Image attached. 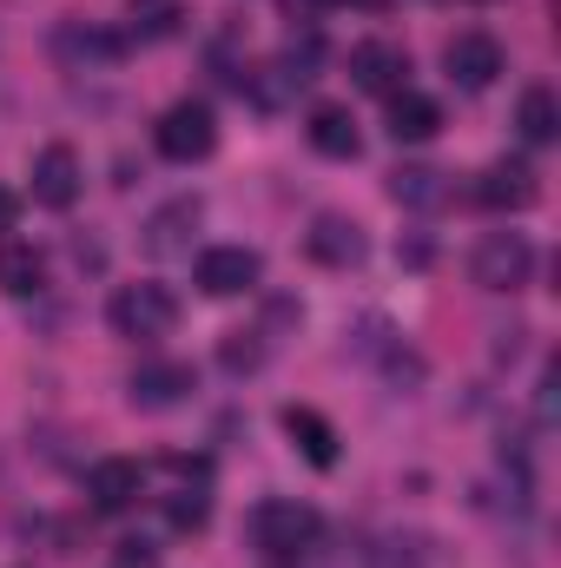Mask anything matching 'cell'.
<instances>
[{
  "label": "cell",
  "mask_w": 561,
  "mask_h": 568,
  "mask_svg": "<svg viewBox=\"0 0 561 568\" xmlns=\"http://www.w3.org/2000/svg\"><path fill=\"white\" fill-rule=\"evenodd\" d=\"M317 509L310 503H297V496H272V503H258L252 509V542L272 556V562H290V556H304L310 542H317Z\"/></svg>",
  "instance_id": "6da1fadb"
},
{
  "label": "cell",
  "mask_w": 561,
  "mask_h": 568,
  "mask_svg": "<svg viewBox=\"0 0 561 568\" xmlns=\"http://www.w3.org/2000/svg\"><path fill=\"white\" fill-rule=\"evenodd\" d=\"M106 324L133 344H152V337H172L178 324V297L165 284H120L113 304H106Z\"/></svg>",
  "instance_id": "7a4b0ae2"
},
{
  "label": "cell",
  "mask_w": 561,
  "mask_h": 568,
  "mask_svg": "<svg viewBox=\"0 0 561 568\" xmlns=\"http://www.w3.org/2000/svg\"><path fill=\"white\" fill-rule=\"evenodd\" d=\"M152 145H159L172 165H198V159H212V152H218V120H212V106H205V100H178V106H165L159 126H152Z\"/></svg>",
  "instance_id": "3957f363"
},
{
  "label": "cell",
  "mask_w": 561,
  "mask_h": 568,
  "mask_svg": "<svg viewBox=\"0 0 561 568\" xmlns=\"http://www.w3.org/2000/svg\"><path fill=\"white\" fill-rule=\"evenodd\" d=\"M529 272H536V245L522 232H489L476 245V258H469V278L482 284V291H522Z\"/></svg>",
  "instance_id": "277c9868"
},
{
  "label": "cell",
  "mask_w": 561,
  "mask_h": 568,
  "mask_svg": "<svg viewBox=\"0 0 561 568\" xmlns=\"http://www.w3.org/2000/svg\"><path fill=\"white\" fill-rule=\"evenodd\" d=\"M442 67H449V80H456L462 93H482V87H496V73H502V40L482 33V27H462V33H449Z\"/></svg>",
  "instance_id": "5b68a950"
},
{
  "label": "cell",
  "mask_w": 561,
  "mask_h": 568,
  "mask_svg": "<svg viewBox=\"0 0 561 568\" xmlns=\"http://www.w3.org/2000/svg\"><path fill=\"white\" fill-rule=\"evenodd\" d=\"M198 291L205 297H245V291H258L265 278V258L252 252V245H212V252H198Z\"/></svg>",
  "instance_id": "8992f818"
},
{
  "label": "cell",
  "mask_w": 561,
  "mask_h": 568,
  "mask_svg": "<svg viewBox=\"0 0 561 568\" xmlns=\"http://www.w3.org/2000/svg\"><path fill=\"white\" fill-rule=\"evenodd\" d=\"M192 390H198V371L178 364V357H152V364L133 371V384H126L133 410H172V404H185Z\"/></svg>",
  "instance_id": "52a82bcc"
},
{
  "label": "cell",
  "mask_w": 561,
  "mask_h": 568,
  "mask_svg": "<svg viewBox=\"0 0 561 568\" xmlns=\"http://www.w3.org/2000/svg\"><path fill=\"white\" fill-rule=\"evenodd\" d=\"M304 252L317 258V265H330V272H357L364 265V225L357 219H344V212H324V219H310V232H304Z\"/></svg>",
  "instance_id": "ba28073f"
},
{
  "label": "cell",
  "mask_w": 561,
  "mask_h": 568,
  "mask_svg": "<svg viewBox=\"0 0 561 568\" xmlns=\"http://www.w3.org/2000/svg\"><path fill=\"white\" fill-rule=\"evenodd\" d=\"M140 496H145V469L133 463V456H100V463H93V476H86V503H93L100 516H126Z\"/></svg>",
  "instance_id": "9c48e42d"
},
{
  "label": "cell",
  "mask_w": 561,
  "mask_h": 568,
  "mask_svg": "<svg viewBox=\"0 0 561 568\" xmlns=\"http://www.w3.org/2000/svg\"><path fill=\"white\" fill-rule=\"evenodd\" d=\"M80 185H86V172H80V152H73V145H47V152L33 159V199H40L47 212H67V205L80 199Z\"/></svg>",
  "instance_id": "30bf717a"
},
{
  "label": "cell",
  "mask_w": 561,
  "mask_h": 568,
  "mask_svg": "<svg viewBox=\"0 0 561 568\" xmlns=\"http://www.w3.org/2000/svg\"><path fill=\"white\" fill-rule=\"evenodd\" d=\"M476 199H482L489 212H529V205L542 199V185H536V172H529L522 159H496V165L476 179Z\"/></svg>",
  "instance_id": "8fae6325"
},
{
  "label": "cell",
  "mask_w": 561,
  "mask_h": 568,
  "mask_svg": "<svg viewBox=\"0 0 561 568\" xmlns=\"http://www.w3.org/2000/svg\"><path fill=\"white\" fill-rule=\"evenodd\" d=\"M404 73H410V53L404 47H390V40H364V47H350V80L364 87V93H397L404 87Z\"/></svg>",
  "instance_id": "7c38bea8"
},
{
  "label": "cell",
  "mask_w": 561,
  "mask_h": 568,
  "mask_svg": "<svg viewBox=\"0 0 561 568\" xmlns=\"http://www.w3.org/2000/svg\"><path fill=\"white\" fill-rule=\"evenodd\" d=\"M284 436L297 443V456L310 463V469H330L337 463V429H330V417L324 410H310V404H284Z\"/></svg>",
  "instance_id": "4fadbf2b"
},
{
  "label": "cell",
  "mask_w": 561,
  "mask_h": 568,
  "mask_svg": "<svg viewBox=\"0 0 561 568\" xmlns=\"http://www.w3.org/2000/svg\"><path fill=\"white\" fill-rule=\"evenodd\" d=\"M442 133V106L429 100V93H410V87H397L390 93V140L397 145H422Z\"/></svg>",
  "instance_id": "5bb4252c"
},
{
  "label": "cell",
  "mask_w": 561,
  "mask_h": 568,
  "mask_svg": "<svg viewBox=\"0 0 561 568\" xmlns=\"http://www.w3.org/2000/svg\"><path fill=\"white\" fill-rule=\"evenodd\" d=\"M40 284H47V258H40V245L7 239V245H0V291H7V297H33Z\"/></svg>",
  "instance_id": "9a60e30c"
},
{
  "label": "cell",
  "mask_w": 561,
  "mask_h": 568,
  "mask_svg": "<svg viewBox=\"0 0 561 568\" xmlns=\"http://www.w3.org/2000/svg\"><path fill=\"white\" fill-rule=\"evenodd\" d=\"M310 145L324 152V159H357V120H350V106H310Z\"/></svg>",
  "instance_id": "2e32d148"
},
{
  "label": "cell",
  "mask_w": 561,
  "mask_h": 568,
  "mask_svg": "<svg viewBox=\"0 0 561 568\" xmlns=\"http://www.w3.org/2000/svg\"><path fill=\"white\" fill-rule=\"evenodd\" d=\"M185 232H198V199H172L165 212H152L145 225V252H185Z\"/></svg>",
  "instance_id": "e0dca14e"
},
{
  "label": "cell",
  "mask_w": 561,
  "mask_h": 568,
  "mask_svg": "<svg viewBox=\"0 0 561 568\" xmlns=\"http://www.w3.org/2000/svg\"><path fill=\"white\" fill-rule=\"evenodd\" d=\"M516 126H522V140L529 145H549L561 133V100L549 93V87H529L522 106H516Z\"/></svg>",
  "instance_id": "ac0fdd59"
},
{
  "label": "cell",
  "mask_w": 561,
  "mask_h": 568,
  "mask_svg": "<svg viewBox=\"0 0 561 568\" xmlns=\"http://www.w3.org/2000/svg\"><path fill=\"white\" fill-rule=\"evenodd\" d=\"M390 199H397V205H442V172H429V165L390 172Z\"/></svg>",
  "instance_id": "d6986e66"
},
{
  "label": "cell",
  "mask_w": 561,
  "mask_h": 568,
  "mask_svg": "<svg viewBox=\"0 0 561 568\" xmlns=\"http://www.w3.org/2000/svg\"><path fill=\"white\" fill-rule=\"evenodd\" d=\"M178 20H185L178 0H140V7H133V33H140V40H172Z\"/></svg>",
  "instance_id": "ffe728a7"
},
{
  "label": "cell",
  "mask_w": 561,
  "mask_h": 568,
  "mask_svg": "<svg viewBox=\"0 0 561 568\" xmlns=\"http://www.w3.org/2000/svg\"><path fill=\"white\" fill-rule=\"evenodd\" d=\"M218 364H225L232 377H245V371H258V364H265V344H258V331H232V337L218 344Z\"/></svg>",
  "instance_id": "44dd1931"
},
{
  "label": "cell",
  "mask_w": 561,
  "mask_h": 568,
  "mask_svg": "<svg viewBox=\"0 0 561 568\" xmlns=\"http://www.w3.org/2000/svg\"><path fill=\"white\" fill-rule=\"evenodd\" d=\"M165 523H172V529H205V523H212V496H205V489H178V496L165 503Z\"/></svg>",
  "instance_id": "7402d4cb"
},
{
  "label": "cell",
  "mask_w": 561,
  "mask_h": 568,
  "mask_svg": "<svg viewBox=\"0 0 561 568\" xmlns=\"http://www.w3.org/2000/svg\"><path fill=\"white\" fill-rule=\"evenodd\" d=\"M13 219H20V192L0 185V232H13Z\"/></svg>",
  "instance_id": "603a6c76"
},
{
  "label": "cell",
  "mask_w": 561,
  "mask_h": 568,
  "mask_svg": "<svg viewBox=\"0 0 561 568\" xmlns=\"http://www.w3.org/2000/svg\"><path fill=\"white\" fill-rule=\"evenodd\" d=\"M120 562H126V568H145V562H152V549H145V542H120Z\"/></svg>",
  "instance_id": "cb8c5ba5"
},
{
  "label": "cell",
  "mask_w": 561,
  "mask_h": 568,
  "mask_svg": "<svg viewBox=\"0 0 561 568\" xmlns=\"http://www.w3.org/2000/svg\"><path fill=\"white\" fill-rule=\"evenodd\" d=\"M350 7H370V13H377V7H390V0H350Z\"/></svg>",
  "instance_id": "d4e9b609"
},
{
  "label": "cell",
  "mask_w": 561,
  "mask_h": 568,
  "mask_svg": "<svg viewBox=\"0 0 561 568\" xmlns=\"http://www.w3.org/2000/svg\"><path fill=\"white\" fill-rule=\"evenodd\" d=\"M290 7H330V0H290Z\"/></svg>",
  "instance_id": "484cf974"
}]
</instances>
